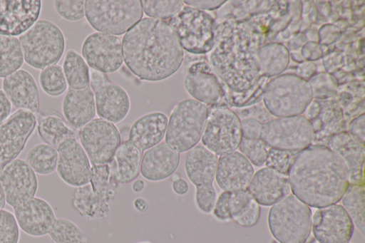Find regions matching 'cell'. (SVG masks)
Returning a JSON list of instances; mask_svg holds the SVG:
<instances>
[{
    "label": "cell",
    "instance_id": "6da1fadb",
    "mask_svg": "<svg viewBox=\"0 0 365 243\" xmlns=\"http://www.w3.org/2000/svg\"><path fill=\"white\" fill-rule=\"evenodd\" d=\"M121 43L125 66L142 81L165 80L183 62L184 52L178 36L164 20L141 19L123 35Z\"/></svg>",
    "mask_w": 365,
    "mask_h": 243
},
{
    "label": "cell",
    "instance_id": "7a4b0ae2",
    "mask_svg": "<svg viewBox=\"0 0 365 243\" xmlns=\"http://www.w3.org/2000/svg\"><path fill=\"white\" fill-rule=\"evenodd\" d=\"M292 194L309 207L339 202L350 185L342 158L327 146H309L296 157L288 173Z\"/></svg>",
    "mask_w": 365,
    "mask_h": 243
},
{
    "label": "cell",
    "instance_id": "3957f363",
    "mask_svg": "<svg viewBox=\"0 0 365 243\" xmlns=\"http://www.w3.org/2000/svg\"><path fill=\"white\" fill-rule=\"evenodd\" d=\"M255 43L247 27L225 26L215 31L208 64L221 82L235 93L256 88L259 78Z\"/></svg>",
    "mask_w": 365,
    "mask_h": 243
},
{
    "label": "cell",
    "instance_id": "277c9868",
    "mask_svg": "<svg viewBox=\"0 0 365 243\" xmlns=\"http://www.w3.org/2000/svg\"><path fill=\"white\" fill-rule=\"evenodd\" d=\"M119 185L113 161L91 165L90 182L75 189L71 205L81 217L103 220L110 212V204L115 199Z\"/></svg>",
    "mask_w": 365,
    "mask_h": 243
},
{
    "label": "cell",
    "instance_id": "5b68a950",
    "mask_svg": "<svg viewBox=\"0 0 365 243\" xmlns=\"http://www.w3.org/2000/svg\"><path fill=\"white\" fill-rule=\"evenodd\" d=\"M208 107L192 98L180 101L168 118L165 143L178 153L187 152L201 140Z\"/></svg>",
    "mask_w": 365,
    "mask_h": 243
},
{
    "label": "cell",
    "instance_id": "8992f818",
    "mask_svg": "<svg viewBox=\"0 0 365 243\" xmlns=\"http://www.w3.org/2000/svg\"><path fill=\"white\" fill-rule=\"evenodd\" d=\"M313 95L307 81L295 74L276 76L265 86L263 92L264 106L277 118L300 115L310 103Z\"/></svg>",
    "mask_w": 365,
    "mask_h": 243
},
{
    "label": "cell",
    "instance_id": "52a82bcc",
    "mask_svg": "<svg viewBox=\"0 0 365 243\" xmlns=\"http://www.w3.org/2000/svg\"><path fill=\"white\" fill-rule=\"evenodd\" d=\"M19 41L24 61L38 70L56 64L61 59L66 48L61 29L46 19L38 20L19 36Z\"/></svg>",
    "mask_w": 365,
    "mask_h": 243
},
{
    "label": "cell",
    "instance_id": "ba28073f",
    "mask_svg": "<svg viewBox=\"0 0 365 243\" xmlns=\"http://www.w3.org/2000/svg\"><path fill=\"white\" fill-rule=\"evenodd\" d=\"M310 207L293 194L272 205L268 226L279 243H305L312 229Z\"/></svg>",
    "mask_w": 365,
    "mask_h": 243
},
{
    "label": "cell",
    "instance_id": "9c48e42d",
    "mask_svg": "<svg viewBox=\"0 0 365 243\" xmlns=\"http://www.w3.org/2000/svg\"><path fill=\"white\" fill-rule=\"evenodd\" d=\"M140 0H87L85 17L100 33L120 36L143 19Z\"/></svg>",
    "mask_w": 365,
    "mask_h": 243
},
{
    "label": "cell",
    "instance_id": "30bf717a",
    "mask_svg": "<svg viewBox=\"0 0 365 243\" xmlns=\"http://www.w3.org/2000/svg\"><path fill=\"white\" fill-rule=\"evenodd\" d=\"M175 31L182 49L194 55L210 53L215 41V21L207 11L183 6L165 21Z\"/></svg>",
    "mask_w": 365,
    "mask_h": 243
},
{
    "label": "cell",
    "instance_id": "8fae6325",
    "mask_svg": "<svg viewBox=\"0 0 365 243\" xmlns=\"http://www.w3.org/2000/svg\"><path fill=\"white\" fill-rule=\"evenodd\" d=\"M217 160V156L202 144H197L188 150L185 157L186 176L195 188V207L201 213L206 214L212 212L217 199L213 182Z\"/></svg>",
    "mask_w": 365,
    "mask_h": 243
},
{
    "label": "cell",
    "instance_id": "7c38bea8",
    "mask_svg": "<svg viewBox=\"0 0 365 243\" xmlns=\"http://www.w3.org/2000/svg\"><path fill=\"white\" fill-rule=\"evenodd\" d=\"M314 133L312 122L300 115L276 118L264 123L260 138L269 148L301 151L311 145Z\"/></svg>",
    "mask_w": 365,
    "mask_h": 243
},
{
    "label": "cell",
    "instance_id": "4fadbf2b",
    "mask_svg": "<svg viewBox=\"0 0 365 243\" xmlns=\"http://www.w3.org/2000/svg\"><path fill=\"white\" fill-rule=\"evenodd\" d=\"M240 123L239 116L231 109L212 107L209 109L202 145L217 156L236 151L242 138Z\"/></svg>",
    "mask_w": 365,
    "mask_h": 243
},
{
    "label": "cell",
    "instance_id": "5bb4252c",
    "mask_svg": "<svg viewBox=\"0 0 365 243\" xmlns=\"http://www.w3.org/2000/svg\"><path fill=\"white\" fill-rule=\"evenodd\" d=\"M79 143L91 165L110 162L121 143L118 128L101 118H94L78 130Z\"/></svg>",
    "mask_w": 365,
    "mask_h": 243
},
{
    "label": "cell",
    "instance_id": "9a60e30c",
    "mask_svg": "<svg viewBox=\"0 0 365 243\" xmlns=\"http://www.w3.org/2000/svg\"><path fill=\"white\" fill-rule=\"evenodd\" d=\"M36 124V115L24 110L15 111L0 124V172L21 154Z\"/></svg>",
    "mask_w": 365,
    "mask_h": 243
},
{
    "label": "cell",
    "instance_id": "2e32d148",
    "mask_svg": "<svg viewBox=\"0 0 365 243\" xmlns=\"http://www.w3.org/2000/svg\"><path fill=\"white\" fill-rule=\"evenodd\" d=\"M81 53L88 66L105 74L117 71L123 63L121 41L110 34H89L83 43Z\"/></svg>",
    "mask_w": 365,
    "mask_h": 243
},
{
    "label": "cell",
    "instance_id": "e0dca14e",
    "mask_svg": "<svg viewBox=\"0 0 365 243\" xmlns=\"http://www.w3.org/2000/svg\"><path fill=\"white\" fill-rule=\"evenodd\" d=\"M0 185L6 203L13 209L36 196L38 182L26 160L16 158L0 172Z\"/></svg>",
    "mask_w": 365,
    "mask_h": 243
},
{
    "label": "cell",
    "instance_id": "ac0fdd59",
    "mask_svg": "<svg viewBox=\"0 0 365 243\" xmlns=\"http://www.w3.org/2000/svg\"><path fill=\"white\" fill-rule=\"evenodd\" d=\"M312 228L319 243H346L353 235L354 224L343 206L334 204L315 212Z\"/></svg>",
    "mask_w": 365,
    "mask_h": 243
},
{
    "label": "cell",
    "instance_id": "d6986e66",
    "mask_svg": "<svg viewBox=\"0 0 365 243\" xmlns=\"http://www.w3.org/2000/svg\"><path fill=\"white\" fill-rule=\"evenodd\" d=\"M56 150V171L60 179L75 188L88 184L91 177V163L78 140L67 139Z\"/></svg>",
    "mask_w": 365,
    "mask_h": 243
},
{
    "label": "cell",
    "instance_id": "ffe728a7",
    "mask_svg": "<svg viewBox=\"0 0 365 243\" xmlns=\"http://www.w3.org/2000/svg\"><path fill=\"white\" fill-rule=\"evenodd\" d=\"M183 85L192 99L207 106L216 105L224 95L222 82L205 61H195L190 66Z\"/></svg>",
    "mask_w": 365,
    "mask_h": 243
},
{
    "label": "cell",
    "instance_id": "44dd1931",
    "mask_svg": "<svg viewBox=\"0 0 365 243\" xmlns=\"http://www.w3.org/2000/svg\"><path fill=\"white\" fill-rule=\"evenodd\" d=\"M39 0H0V34L21 36L37 21L41 11Z\"/></svg>",
    "mask_w": 365,
    "mask_h": 243
},
{
    "label": "cell",
    "instance_id": "7402d4cb",
    "mask_svg": "<svg viewBox=\"0 0 365 243\" xmlns=\"http://www.w3.org/2000/svg\"><path fill=\"white\" fill-rule=\"evenodd\" d=\"M13 211L19 229L34 237L48 234L56 218L52 206L46 200L36 196L13 208Z\"/></svg>",
    "mask_w": 365,
    "mask_h": 243
},
{
    "label": "cell",
    "instance_id": "603a6c76",
    "mask_svg": "<svg viewBox=\"0 0 365 243\" xmlns=\"http://www.w3.org/2000/svg\"><path fill=\"white\" fill-rule=\"evenodd\" d=\"M253 175L252 165L240 152L234 151L218 157L215 180L223 191L247 189Z\"/></svg>",
    "mask_w": 365,
    "mask_h": 243
},
{
    "label": "cell",
    "instance_id": "cb8c5ba5",
    "mask_svg": "<svg viewBox=\"0 0 365 243\" xmlns=\"http://www.w3.org/2000/svg\"><path fill=\"white\" fill-rule=\"evenodd\" d=\"M3 91L11 105L19 110L36 114L40 108L38 86L33 76L24 69H19L3 78Z\"/></svg>",
    "mask_w": 365,
    "mask_h": 243
},
{
    "label": "cell",
    "instance_id": "d4e9b609",
    "mask_svg": "<svg viewBox=\"0 0 365 243\" xmlns=\"http://www.w3.org/2000/svg\"><path fill=\"white\" fill-rule=\"evenodd\" d=\"M93 92L99 118L117 124L127 117L130 109V100L121 86L108 80Z\"/></svg>",
    "mask_w": 365,
    "mask_h": 243
},
{
    "label": "cell",
    "instance_id": "484cf974",
    "mask_svg": "<svg viewBox=\"0 0 365 243\" xmlns=\"http://www.w3.org/2000/svg\"><path fill=\"white\" fill-rule=\"evenodd\" d=\"M180 153L165 142L144 151L142 155L140 174L150 182H160L172 176L180 165Z\"/></svg>",
    "mask_w": 365,
    "mask_h": 243
},
{
    "label": "cell",
    "instance_id": "4316f807",
    "mask_svg": "<svg viewBox=\"0 0 365 243\" xmlns=\"http://www.w3.org/2000/svg\"><path fill=\"white\" fill-rule=\"evenodd\" d=\"M254 200L262 206H272L290 192V185L287 175L263 167L252 176L247 187Z\"/></svg>",
    "mask_w": 365,
    "mask_h": 243
},
{
    "label": "cell",
    "instance_id": "83f0119b",
    "mask_svg": "<svg viewBox=\"0 0 365 243\" xmlns=\"http://www.w3.org/2000/svg\"><path fill=\"white\" fill-rule=\"evenodd\" d=\"M168 115L160 111L146 113L135 120L130 127L128 140L141 152L160 143L165 138Z\"/></svg>",
    "mask_w": 365,
    "mask_h": 243
},
{
    "label": "cell",
    "instance_id": "f1b7e54d",
    "mask_svg": "<svg viewBox=\"0 0 365 243\" xmlns=\"http://www.w3.org/2000/svg\"><path fill=\"white\" fill-rule=\"evenodd\" d=\"M64 120L79 130L96 115L94 93L89 87L81 89L69 88L62 101Z\"/></svg>",
    "mask_w": 365,
    "mask_h": 243
},
{
    "label": "cell",
    "instance_id": "f546056e",
    "mask_svg": "<svg viewBox=\"0 0 365 243\" xmlns=\"http://www.w3.org/2000/svg\"><path fill=\"white\" fill-rule=\"evenodd\" d=\"M327 147L337 153L346 165L350 184H364V145L355 141L348 133L341 132L332 135Z\"/></svg>",
    "mask_w": 365,
    "mask_h": 243
},
{
    "label": "cell",
    "instance_id": "4dcf8cb0",
    "mask_svg": "<svg viewBox=\"0 0 365 243\" xmlns=\"http://www.w3.org/2000/svg\"><path fill=\"white\" fill-rule=\"evenodd\" d=\"M143 152L129 140L122 141L114 155L115 177L120 185L132 182L140 174Z\"/></svg>",
    "mask_w": 365,
    "mask_h": 243
},
{
    "label": "cell",
    "instance_id": "1f68e13d",
    "mask_svg": "<svg viewBox=\"0 0 365 243\" xmlns=\"http://www.w3.org/2000/svg\"><path fill=\"white\" fill-rule=\"evenodd\" d=\"M256 58L259 74L272 77L279 75L287 68L289 53L283 44L269 43L257 49Z\"/></svg>",
    "mask_w": 365,
    "mask_h": 243
},
{
    "label": "cell",
    "instance_id": "d6a6232c",
    "mask_svg": "<svg viewBox=\"0 0 365 243\" xmlns=\"http://www.w3.org/2000/svg\"><path fill=\"white\" fill-rule=\"evenodd\" d=\"M36 127L44 143L55 148L67 139H78V130L56 115H41L37 119Z\"/></svg>",
    "mask_w": 365,
    "mask_h": 243
},
{
    "label": "cell",
    "instance_id": "836d02e7",
    "mask_svg": "<svg viewBox=\"0 0 365 243\" xmlns=\"http://www.w3.org/2000/svg\"><path fill=\"white\" fill-rule=\"evenodd\" d=\"M63 71L67 85L72 89L89 87L90 70L83 56L73 49L66 51L63 61Z\"/></svg>",
    "mask_w": 365,
    "mask_h": 243
},
{
    "label": "cell",
    "instance_id": "e575fe53",
    "mask_svg": "<svg viewBox=\"0 0 365 243\" xmlns=\"http://www.w3.org/2000/svg\"><path fill=\"white\" fill-rule=\"evenodd\" d=\"M57 160L56 148L45 143L33 146L26 157L29 166L40 175H48L56 171Z\"/></svg>",
    "mask_w": 365,
    "mask_h": 243
},
{
    "label": "cell",
    "instance_id": "d590c367",
    "mask_svg": "<svg viewBox=\"0 0 365 243\" xmlns=\"http://www.w3.org/2000/svg\"><path fill=\"white\" fill-rule=\"evenodd\" d=\"M24 62L19 39L0 34V78H4L20 69Z\"/></svg>",
    "mask_w": 365,
    "mask_h": 243
},
{
    "label": "cell",
    "instance_id": "8d00e7d4",
    "mask_svg": "<svg viewBox=\"0 0 365 243\" xmlns=\"http://www.w3.org/2000/svg\"><path fill=\"white\" fill-rule=\"evenodd\" d=\"M364 184H350L341 200L354 224L364 236Z\"/></svg>",
    "mask_w": 365,
    "mask_h": 243
},
{
    "label": "cell",
    "instance_id": "74e56055",
    "mask_svg": "<svg viewBox=\"0 0 365 243\" xmlns=\"http://www.w3.org/2000/svg\"><path fill=\"white\" fill-rule=\"evenodd\" d=\"M48 235L54 243H87L83 230L66 218H56Z\"/></svg>",
    "mask_w": 365,
    "mask_h": 243
},
{
    "label": "cell",
    "instance_id": "f35d334b",
    "mask_svg": "<svg viewBox=\"0 0 365 243\" xmlns=\"http://www.w3.org/2000/svg\"><path fill=\"white\" fill-rule=\"evenodd\" d=\"M41 89L51 96H58L67 88L66 80L62 68L57 64L42 69L38 78Z\"/></svg>",
    "mask_w": 365,
    "mask_h": 243
},
{
    "label": "cell",
    "instance_id": "ab89813d",
    "mask_svg": "<svg viewBox=\"0 0 365 243\" xmlns=\"http://www.w3.org/2000/svg\"><path fill=\"white\" fill-rule=\"evenodd\" d=\"M143 13L149 18L166 21L177 14L184 6L181 0H143Z\"/></svg>",
    "mask_w": 365,
    "mask_h": 243
},
{
    "label": "cell",
    "instance_id": "60d3db41",
    "mask_svg": "<svg viewBox=\"0 0 365 243\" xmlns=\"http://www.w3.org/2000/svg\"><path fill=\"white\" fill-rule=\"evenodd\" d=\"M241 152L252 165L257 167L265 162L269 147L261 139L242 138L238 147Z\"/></svg>",
    "mask_w": 365,
    "mask_h": 243
},
{
    "label": "cell",
    "instance_id": "b9f144b4",
    "mask_svg": "<svg viewBox=\"0 0 365 243\" xmlns=\"http://www.w3.org/2000/svg\"><path fill=\"white\" fill-rule=\"evenodd\" d=\"M299 152L269 148L264 165L267 167L287 176Z\"/></svg>",
    "mask_w": 365,
    "mask_h": 243
},
{
    "label": "cell",
    "instance_id": "7bdbcfd3",
    "mask_svg": "<svg viewBox=\"0 0 365 243\" xmlns=\"http://www.w3.org/2000/svg\"><path fill=\"white\" fill-rule=\"evenodd\" d=\"M20 229L13 213L0 210V243H19Z\"/></svg>",
    "mask_w": 365,
    "mask_h": 243
},
{
    "label": "cell",
    "instance_id": "ee69618b",
    "mask_svg": "<svg viewBox=\"0 0 365 243\" xmlns=\"http://www.w3.org/2000/svg\"><path fill=\"white\" fill-rule=\"evenodd\" d=\"M54 8L57 14L63 19L78 21L85 16V1H54Z\"/></svg>",
    "mask_w": 365,
    "mask_h": 243
},
{
    "label": "cell",
    "instance_id": "f6af8a7d",
    "mask_svg": "<svg viewBox=\"0 0 365 243\" xmlns=\"http://www.w3.org/2000/svg\"><path fill=\"white\" fill-rule=\"evenodd\" d=\"M253 200L247 189L230 192L228 204L231 219L234 220L240 216Z\"/></svg>",
    "mask_w": 365,
    "mask_h": 243
},
{
    "label": "cell",
    "instance_id": "bcb514c9",
    "mask_svg": "<svg viewBox=\"0 0 365 243\" xmlns=\"http://www.w3.org/2000/svg\"><path fill=\"white\" fill-rule=\"evenodd\" d=\"M327 74L321 73L312 77L309 82L313 97L322 98L331 95L335 90L332 77L324 83Z\"/></svg>",
    "mask_w": 365,
    "mask_h": 243
},
{
    "label": "cell",
    "instance_id": "7dc6e473",
    "mask_svg": "<svg viewBox=\"0 0 365 243\" xmlns=\"http://www.w3.org/2000/svg\"><path fill=\"white\" fill-rule=\"evenodd\" d=\"M260 214V205L253 200L248 207L234 221L243 227H251L257 223Z\"/></svg>",
    "mask_w": 365,
    "mask_h": 243
},
{
    "label": "cell",
    "instance_id": "c3c4849f",
    "mask_svg": "<svg viewBox=\"0 0 365 243\" xmlns=\"http://www.w3.org/2000/svg\"><path fill=\"white\" fill-rule=\"evenodd\" d=\"M230 192L223 191L216 199L212 213L215 219L221 222L232 220L229 211Z\"/></svg>",
    "mask_w": 365,
    "mask_h": 243
},
{
    "label": "cell",
    "instance_id": "681fc988",
    "mask_svg": "<svg viewBox=\"0 0 365 243\" xmlns=\"http://www.w3.org/2000/svg\"><path fill=\"white\" fill-rule=\"evenodd\" d=\"M242 137L246 139H259L261 136L262 123L254 118L241 120Z\"/></svg>",
    "mask_w": 365,
    "mask_h": 243
},
{
    "label": "cell",
    "instance_id": "f907efd6",
    "mask_svg": "<svg viewBox=\"0 0 365 243\" xmlns=\"http://www.w3.org/2000/svg\"><path fill=\"white\" fill-rule=\"evenodd\" d=\"M364 114H361L355 118L349 124V135L355 141L364 145L365 131H364Z\"/></svg>",
    "mask_w": 365,
    "mask_h": 243
},
{
    "label": "cell",
    "instance_id": "816d5d0a",
    "mask_svg": "<svg viewBox=\"0 0 365 243\" xmlns=\"http://www.w3.org/2000/svg\"><path fill=\"white\" fill-rule=\"evenodd\" d=\"M226 1L222 0H185V5L202 11H212L220 8Z\"/></svg>",
    "mask_w": 365,
    "mask_h": 243
},
{
    "label": "cell",
    "instance_id": "f5cc1de1",
    "mask_svg": "<svg viewBox=\"0 0 365 243\" xmlns=\"http://www.w3.org/2000/svg\"><path fill=\"white\" fill-rule=\"evenodd\" d=\"M11 111V103L3 90L0 89V124L8 119Z\"/></svg>",
    "mask_w": 365,
    "mask_h": 243
},
{
    "label": "cell",
    "instance_id": "db71d44e",
    "mask_svg": "<svg viewBox=\"0 0 365 243\" xmlns=\"http://www.w3.org/2000/svg\"><path fill=\"white\" fill-rule=\"evenodd\" d=\"M171 187L176 195L183 196L188 192L190 185L185 179L178 177L173 180Z\"/></svg>",
    "mask_w": 365,
    "mask_h": 243
},
{
    "label": "cell",
    "instance_id": "11a10c76",
    "mask_svg": "<svg viewBox=\"0 0 365 243\" xmlns=\"http://www.w3.org/2000/svg\"><path fill=\"white\" fill-rule=\"evenodd\" d=\"M108 81L106 75L93 69L90 71V85L92 91L98 88Z\"/></svg>",
    "mask_w": 365,
    "mask_h": 243
},
{
    "label": "cell",
    "instance_id": "9f6ffc18",
    "mask_svg": "<svg viewBox=\"0 0 365 243\" xmlns=\"http://www.w3.org/2000/svg\"><path fill=\"white\" fill-rule=\"evenodd\" d=\"M320 105L317 102H311L310 104L308 105L306 111V118L309 119L310 121L316 119L317 116L320 113ZM304 111V112H305Z\"/></svg>",
    "mask_w": 365,
    "mask_h": 243
},
{
    "label": "cell",
    "instance_id": "6f0895ef",
    "mask_svg": "<svg viewBox=\"0 0 365 243\" xmlns=\"http://www.w3.org/2000/svg\"><path fill=\"white\" fill-rule=\"evenodd\" d=\"M133 205L135 210L141 213L145 212L149 208L148 201L145 198L140 197L135 198Z\"/></svg>",
    "mask_w": 365,
    "mask_h": 243
},
{
    "label": "cell",
    "instance_id": "680465c9",
    "mask_svg": "<svg viewBox=\"0 0 365 243\" xmlns=\"http://www.w3.org/2000/svg\"><path fill=\"white\" fill-rule=\"evenodd\" d=\"M145 187V182L143 179L136 178L132 182L131 188L135 193L141 192Z\"/></svg>",
    "mask_w": 365,
    "mask_h": 243
},
{
    "label": "cell",
    "instance_id": "91938a15",
    "mask_svg": "<svg viewBox=\"0 0 365 243\" xmlns=\"http://www.w3.org/2000/svg\"><path fill=\"white\" fill-rule=\"evenodd\" d=\"M6 205V200L4 194L3 192V190L0 185V210H3L4 208V206Z\"/></svg>",
    "mask_w": 365,
    "mask_h": 243
},
{
    "label": "cell",
    "instance_id": "94428289",
    "mask_svg": "<svg viewBox=\"0 0 365 243\" xmlns=\"http://www.w3.org/2000/svg\"><path fill=\"white\" fill-rule=\"evenodd\" d=\"M136 243H153L150 241H141V242H136Z\"/></svg>",
    "mask_w": 365,
    "mask_h": 243
},
{
    "label": "cell",
    "instance_id": "6125c7cd",
    "mask_svg": "<svg viewBox=\"0 0 365 243\" xmlns=\"http://www.w3.org/2000/svg\"><path fill=\"white\" fill-rule=\"evenodd\" d=\"M346 243H349V242H346Z\"/></svg>",
    "mask_w": 365,
    "mask_h": 243
}]
</instances>
